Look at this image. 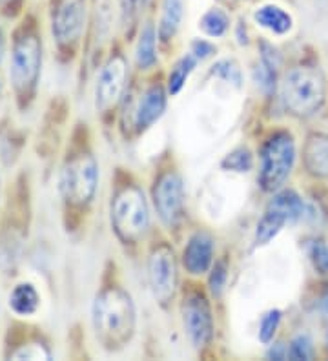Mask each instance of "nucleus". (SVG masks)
Segmentation results:
<instances>
[{
	"mask_svg": "<svg viewBox=\"0 0 328 361\" xmlns=\"http://www.w3.org/2000/svg\"><path fill=\"white\" fill-rule=\"evenodd\" d=\"M8 80L20 110L35 102L44 66V39L37 20L24 17L9 37Z\"/></svg>",
	"mask_w": 328,
	"mask_h": 361,
	"instance_id": "f257e3e1",
	"label": "nucleus"
},
{
	"mask_svg": "<svg viewBox=\"0 0 328 361\" xmlns=\"http://www.w3.org/2000/svg\"><path fill=\"white\" fill-rule=\"evenodd\" d=\"M135 305L121 288H106L92 307V323L97 339L108 350L123 348L135 332Z\"/></svg>",
	"mask_w": 328,
	"mask_h": 361,
	"instance_id": "f03ea898",
	"label": "nucleus"
},
{
	"mask_svg": "<svg viewBox=\"0 0 328 361\" xmlns=\"http://www.w3.org/2000/svg\"><path fill=\"white\" fill-rule=\"evenodd\" d=\"M99 188V164L90 152H75L64 159L59 172V195L68 208L92 203Z\"/></svg>",
	"mask_w": 328,
	"mask_h": 361,
	"instance_id": "7ed1b4c3",
	"label": "nucleus"
},
{
	"mask_svg": "<svg viewBox=\"0 0 328 361\" xmlns=\"http://www.w3.org/2000/svg\"><path fill=\"white\" fill-rule=\"evenodd\" d=\"M283 102L290 114L310 117L324 102V77L317 68L298 66L290 70L283 80Z\"/></svg>",
	"mask_w": 328,
	"mask_h": 361,
	"instance_id": "20e7f679",
	"label": "nucleus"
},
{
	"mask_svg": "<svg viewBox=\"0 0 328 361\" xmlns=\"http://www.w3.org/2000/svg\"><path fill=\"white\" fill-rule=\"evenodd\" d=\"M111 226L126 243L139 241L150 226V210L139 188H124L111 204Z\"/></svg>",
	"mask_w": 328,
	"mask_h": 361,
	"instance_id": "39448f33",
	"label": "nucleus"
},
{
	"mask_svg": "<svg viewBox=\"0 0 328 361\" xmlns=\"http://www.w3.org/2000/svg\"><path fill=\"white\" fill-rule=\"evenodd\" d=\"M86 26L84 0H53L49 8V35L64 55H71Z\"/></svg>",
	"mask_w": 328,
	"mask_h": 361,
	"instance_id": "423d86ee",
	"label": "nucleus"
},
{
	"mask_svg": "<svg viewBox=\"0 0 328 361\" xmlns=\"http://www.w3.org/2000/svg\"><path fill=\"white\" fill-rule=\"evenodd\" d=\"M296 163V142L286 132L276 133L268 139L261 154L259 183L265 192H276L284 185Z\"/></svg>",
	"mask_w": 328,
	"mask_h": 361,
	"instance_id": "0eeeda50",
	"label": "nucleus"
},
{
	"mask_svg": "<svg viewBox=\"0 0 328 361\" xmlns=\"http://www.w3.org/2000/svg\"><path fill=\"white\" fill-rule=\"evenodd\" d=\"M126 62L123 57H111L97 75L95 106L99 111H108L121 99L126 84Z\"/></svg>",
	"mask_w": 328,
	"mask_h": 361,
	"instance_id": "6e6552de",
	"label": "nucleus"
},
{
	"mask_svg": "<svg viewBox=\"0 0 328 361\" xmlns=\"http://www.w3.org/2000/svg\"><path fill=\"white\" fill-rule=\"evenodd\" d=\"M148 278L153 295L161 303H166L170 298H174L177 286V264L170 248L161 247L153 252L148 264Z\"/></svg>",
	"mask_w": 328,
	"mask_h": 361,
	"instance_id": "1a4fd4ad",
	"label": "nucleus"
},
{
	"mask_svg": "<svg viewBox=\"0 0 328 361\" xmlns=\"http://www.w3.org/2000/svg\"><path fill=\"white\" fill-rule=\"evenodd\" d=\"M153 201H155V208L162 223L170 226L175 225L184 208L183 179L174 172L162 176L153 190Z\"/></svg>",
	"mask_w": 328,
	"mask_h": 361,
	"instance_id": "9d476101",
	"label": "nucleus"
},
{
	"mask_svg": "<svg viewBox=\"0 0 328 361\" xmlns=\"http://www.w3.org/2000/svg\"><path fill=\"white\" fill-rule=\"evenodd\" d=\"M184 329L188 338L197 348L205 347L214 334V322H212L210 307L201 294H192L183 305Z\"/></svg>",
	"mask_w": 328,
	"mask_h": 361,
	"instance_id": "9b49d317",
	"label": "nucleus"
},
{
	"mask_svg": "<svg viewBox=\"0 0 328 361\" xmlns=\"http://www.w3.org/2000/svg\"><path fill=\"white\" fill-rule=\"evenodd\" d=\"M184 269L193 276L205 274L214 263V239L205 232L195 233L184 248Z\"/></svg>",
	"mask_w": 328,
	"mask_h": 361,
	"instance_id": "f8f14e48",
	"label": "nucleus"
},
{
	"mask_svg": "<svg viewBox=\"0 0 328 361\" xmlns=\"http://www.w3.org/2000/svg\"><path fill=\"white\" fill-rule=\"evenodd\" d=\"M40 305H42L40 292L31 281H18L9 290L8 309L11 310L15 317L26 319V317L37 316Z\"/></svg>",
	"mask_w": 328,
	"mask_h": 361,
	"instance_id": "ddd939ff",
	"label": "nucleus"
},
{
	"mask_svg": "<svg viewBox=\"0 0 328 361\" xmlns=\"http://www.w3.org/2000/svg\"><path fill=\"white\" fill-rule=\"evenodd\" d=\"M166 110V93L162 86H152L145 92L139 102L135 115V124L139 130L150 128L155 121L161 119V115Z\"/></svg>",
	"mask_w": 328,
	"mask_h": 361,
	"instance_id": "4468645a",
	"label": "nucleus"
},
{
	"mask_svg": "<svg viewBox=\"0 0 328 361\" xmlns=\"http://www.w3.org/2000/svg\"><path fill=\"white\" fill-rule=\"evenodd\" d=\"M254 20L274 35H284L293 26L292 15L276 4H265L255 9Z\"/></svg>",
	"mask_w": 328,
	"mask_h": 361,
	"instance_id": "2eb2a0df",
	"label": "nucleus"
},
{
	"mask_svg": "<svg viewBox=\"0 0 328 361\" xmlns=\"http://www.w3.org/2000/svg\"><path fill=\"white\" fill-rule=\"evenodd\" d=\"M306 170L315 177H328V137L312 135L305 146Z\"/></svg>",
	"mask_w": 328,
	"mask_h": 361,
	"instance_id": "dca6fc26",
	"label": "nucleus"
},
{
	"mask_svg": "<svg viewBox=\"0 0 328 361\" xmlns=\"http://www.w3.org/2000/svg\"><path fill=\"white\" fill-rule=\"evenodd\" d=\"M4 357L6 360H30V361H39L44 360L48 361L53 357L51 348L49 345L40 338H30L20 341L18 345H9V347L4 348Z\"/></svg>",
	"mask_w": 328,
	"mask_h": 361,
	"instance_id": "f3484780",
	"label": "nucleus"
},
{
	"mask_svg": "<svg viewBox=\"0 0 328 361\" xmlns=\"http://www.w3.org/2000/svg\"><path fill=\"white\" fill-rule=\"evenodd\" d=\"M183 0H162L161 20L157 26V35L162 42H170L179 31L183 23Z\"/></svg>",
	"mask_w": 328,
	"mask_h": 361,
	"instance_id": "a211bd4d",
	"label": "nucleus"
},
{
	"mask_svg": "<svg viewBox=\"0 0 328 361\" xmlns=\"http://www.w3.org/2000/svg\"><path fill=\"white\" fill-rule=\"evenodd\" d=\"M268 208L279 212L281 216L288 221V223H296V221L303 219L306 216L305 201L293 190H283V192L274 195Z\"/></svg>",
	"mask_w": 328,
	"mask_h": 361,
	"instance_id": "6ab92c4d",
	"label": "nucleus"
},
{
	"mask_svg": "<svg viewBox=\"0 0 328 361\" xmlns=\"http://www.w3.org/2000/svg\"><path fill=\"white\" fill-rule=\"evenodd\" d=\"M157 30L153 24H146L140 30L135 49V62L140 70H150L157 62Z\"/></svg>",
	"mask_w": 328,
	"mask_h": 361,
	"instance_id": "aec40b11",
	"label": "nucleus"
},
{
	"mask_svg": "<svg viewBox=\"0 0 328 361\" xmlns=\"http://www.w3.org/2000/svg\"><path fill=\"white\" fill-rule=\"evenodd\" d=\"M199 30L212 39H219V37L226 35V31L230 30V17L221 8L208 9L199 20Z\"/></svg>",
	"mask_w": 328,
	"mask_h": 361,
	"instance_id": "412c9836",
	"label": "nucleus"
},
{
	"mask_svg": "<svg viewBox=\"0 0 328 361\" xmlns=\"http://www.w3.org/2000/svg\"><path fill=\"white\" fill-rule=\"evenodd\" d=\"M286 223H288V221L284 219L279 212L267 208L262 219L259 221L257 230H255V243H257V245H267V243H270L272 239L276 238L277 233L283 230V226L286 225Z\"/></svg>",
	"mask_w": 328,
	"mask_h": 361,
	"instance_id": "4be33fe9",
	"label": "nucleus"
},
{
	"mask_svg": "<svg viewBox=\"0 0 328 361\" xmlns=\"http://www.w3.org/2000/svg\"><path fill=\"white\" fill-rule=\"evenodd\" d=\"M195 64L197 59L193 57L192 53L184 55L183 59H179V61L175 62V66L171 68L170 71V79H168V92H170L171 95H177V93L184 88V84L188 80L190 73L193 71Z\"/></svg>",
	"mask_w": 328,
	"mask_h": 361,
	"instance_id": "5701e85b",
	"label": "nucleus"
},
{
	"mask_svg": "<svg viewBox=\"0 0 328 361\" xmlns=\"http://www.w3.org/2000/svg\"><path fill=\"white\" fill-rule=\"evenodd\" d=\"M223 166L226 168V170H232V172L243 173L252 170V166H254V159H252V154H250L248 150L241 148V150L232 152V154L224 159Z\"/></svg>",
	"mask_w": 328,
	"mask_h": 361,
	"instance_id": "b1692460",
	"label": "nucleus"
},
{
	"mask_svg": "<svg viewBox=\"0 0 328 361\" xmlns=\"http://www.w3.org/2000/svg\"><path fill=\"white\" fill-rule=\"evenodd\" d=\"M314 356V347H312V339L306 334H299L290 341L288 357L293 361L312 360Z\"/></svg>",
	"mask_w": 328,
	"mask_h": 361,
	"instance_id": "393cba45",
	"label": "nucleus"
},
{
	"mask_svg": "<svg viewBox=\"0 0 328 361\" xmlns=\"http://www.w3.org/2000/svg\"><path fill=\"white\" fill-rule=\"evenodd\" d=\"M281 323V312L279 310H270L262 316L261 323H259V339L261 343H270L274 336H276L277 329Z\"/></svg>",
	"mask_w": 328,
	"mask_h": 361,
	"instance_id": "a878e982",
	"label": "nucleus"
},
{
	"mask_svg": "<svg viewBox=\"0 0 328 361\" xmlns=\"http://www.w3.org/2000/svg\"><path fill=\"white\" fill-rule=\"evenodd\" d=\"M310 257L315 269L321 274H328V247L324 243H314L310 248Z\"/></svg>",
	"mask_w": 328,
	"mask_h": 361,
	"instance_id": "bb28decb",
	"label": "nucleus"
},
{
	"mask_svg": "<svg viewBox=\"0 0 328 361\" xmlns=\"http://www.w3.org/2000/svg\"><path fill=\"white\" fill-rule=\"evenodd\" d=\"M214 68H215L214 73L221 75V77H223V79L230 80V82L237 84V86H239V84H241V71H239V68H237L236 64H233V62L221 61V62H217V64H215Z\"/></svg>",
	"mask_w": 328,
	"mask_h": 361,
	"instance_id": "cd10ccee",
	"label": "nucleus"
},
{
	"mask_svg": "<svg viewBox=\"0 0 328 361\" xmlns=\"http://www.w3.org/2000/svg\"><path fill=\"white\" fill-rule=\"evenodd\" d=\"M190 53H192L197 61H205V59H208V57H212V55H214L215 46L210 44L208 40L197 39V40H193V42H192V49H190Z\"/></svg>",
	"mask_w": 328,
	"mask_h": 361,
	"instance_id": "c85d7f7f",
	"label": "nucleus"
},
{
	"mask_svg": "<svg viewBox=\"0 0 328 361\" xmlns=\"http://www.w3.org/2000/svg\"><path fill=\"white\" fill-rule=\"evenodd\" d=\"M24 0H0V17L17 18L22 11Z\"/></svg>",
	"mask_w": 328,
	"mask_h": 361,
	"instance_id": "c756f323",
	"label": "nucleus"
},
{
	"mask_svg": "<svg viewBox=\"0 0 328 361\" xmlns=\"http://www.w3.org/2000/svg\"><path fill=\"white\" fill-rule=\"evenodd\" d=\"M224 281H226V269H224V264H217V267L214 269V274H212V278H210L212 292L217 295L221 294V292H223Z\"/></svg>",
	"mask_w": 328,
	"mask_h": 361,
	"instance_id": "7c9ffc66",
	"label": "nucleus"
},
{
	"mask_svg": "<svg viewBox=\"0 0 328 361\" xmlns=\"http://www.w3.org/2000/svg\"><path fill=\"white\" fill-rule=\"evenodd\" d=\"M286 356H288V348L284 347L283 343L272 345L270 350H268V357L270 360H284Z\"/></svg>",
	"mask_w": 328,
	"mask_h": 361,
	"instance_id": "2f4dec72",
	"label": "nucleus"
},
{
	"mask_svg": "<svg viewBox=\"0 0 328 361\" xmlns=\"http://www.w3.org/2000/svg\"><path fill=\"white\" fill-rule=\"evenodd\" d=\"M6 53H8V37H6L4 24L0 20V66H2V62H4Z\"/></svg>",
	"mask_w": 328,
	"mask_h": 361,
	"instance_id": "473e14b6",
	"label": "nucleus"
},
{
	"mask_svg": "<svg viewBox=\"0 0 328 361\" xmlns=\"http://www.w3.org/2000/svg\"><path fill=\"white\" fill-rule=\"evenodd\" d=\"M321 307H323V310H324V312L328 314V290L324 292L323 300H321Z\"/></svg>",
	"mask_w": 328,
	"mask_h": 361,
	"instance_id": "72a5a7b5",
	"label": "nucleus"
},
{
	"mask_svg": "<svg viewBox=\"0 0 328 361\" xmlns=\"http://www.w3.org/2000/svg\"><path fill=\"white\" fill-rule=\"evenodd\" d=\"M0 195H2V176H0Z\"/></svg>",
	"mask_w": 328,
	"mask_h": 361,
	"instance_id": "f704fd0d",
	"label": "nucleus"
},
{
	"mask_svg": "<svg viewBox=\"0 0 328 361\" xmlns=\"http://www.w3.org/2000/svg\"><path fill=\"white\" fill-rule=\"evenodd\" d=\"M0 88H2V80H0Z\"/></svg>",
	"mask_w": 328,
	"mask_h": 361,
	"instance_id": "c9c22d12",
	"label": "nucleus"
},
{
	"mask_svg": "<svg viewBox=\"0 0 328 361\" xmlns=\"http://www.w3.org/2000/svg\"><path fill=\"white\" fill-rule=\"evenodd\" d=\"M327 343H328V336H327Z\"/></svg>",
	"mask_w": 328,
	"mask_h": 361,
	"instance_id": "e433bc0d",
	"label": "nucleus"
}]
</instances>
